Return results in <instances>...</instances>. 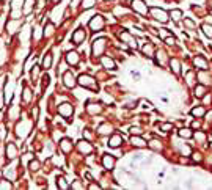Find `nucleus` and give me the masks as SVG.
I'll use <instances>...</instances> for the list:
<instances>
[{
  "mask_svg": "<svg viewBox=\"0 0 212 190\" xmlns=\"http://www.w3.org/2000/svg\"><path fill=\"white\" fill-rule=\"evenodd\" d=\"M77 83L83 88H90L93 91H98V83L94 80V77H91L90 74H80L79 79H77Z\"/></svg>",
  "mask_w": 212,
  "mask_h": 190,
  "instance_id": "nucleus-1",
  "label": "nucleus"
},
{
  "mask_svg": "<svg viewBox=\"0 0 212 190\" xmlns=\"http://www.w3.org/2000/svg\"><path fill=\"white\" fill-rule=\"evenodd\" d=\"M58 115L61 116V118H65V120H71L72 118V115H74V105H72L71 102H63V104H60L58 105Z\"/></svg>",
  "mask_w": 212,
  "mask_h": 190,
  "instance_id": "nucleus-2",
  "label": "nucleus"
},
{
  "mask_svg": "<svg viewBox=\"0 0 212 190\" xmlns=\"http://www.w3.org/2000/svg\"><path fill=\"white\" fill-rule=\"evenodd\" d=\"M105 47H107V40H105V38H98V40H94L93 47H91L93 55L94 57H101V55L104 54Z\"/></svg>",
  "mask_w": 212,
  "mask_h": 190,
  "instance_id": "nucleus-3",
  "label": "nucleus"
},
{
  "mask_svg": "<svg viewBox=\"0 0 212 190\" xmlns=\"http://www.w3.org/2000/svg\"><path fill=\"white\" fill-rule=\"evenodd\" d=\"M88 27L93 30V32H102L104 27H105V21L102 16H93L91 21L88 22Z\"/></svg>",
  "mask_w": 212,
  "mask_h": 190,
  "instance_id": "nucleus-4",
  "label": "nucleus"
},
{
  "mask_svg": "<svg viewBox=\"0 0 212 190\" xmlns=\"http://www.w3.org/2000/svg\"><path fill=\"white\" fill-rule=\"evenodd\" d=\"M85 38H87V32L83 27H79V29H76L74 33H72V36H71V41L74 46H80V44L85 41Z\"/></svg>",
  "mask_w": 212,
  "mask_h": 190,
  "instance_id": "nucleus-5",
  "label": "nucleus"
},
{
  "mask_svg": "<svg viewBox=\"0 0 212 190\" xmlns=\"http://www.w3.org/2000/svg\"><path fill=\"white\" fill-rule=\"evenodd\" d=\"M120 40L123 41V43H126L127 46H129L131 49H137V40H135V36H132L129 32H126V30H123L121 33H120Z\"/></svg>",
  "mask_w": 212,
  "mask_h": 190,
  "instance_id": "nucleus-6",
  "label": "nucleus"
},
{
  "mask_svg": "<svg viewBox=\"0 0 212 190\" xmlns=\"http://www.w3.org/2000/svg\"><path fill=\"white\" fill-rule=\"evenodd\" d=\"M61 80H63V85L66 88H69V90H72V88L77 85V79H76V76L72 74L71 71H66L63 74V77H61Z\"/></svg>",
  "mask_w": 212,
  "mask_h": 190,
  "instance_id": "nucleus-7",
  "label": "nucleus"
},
{
  "mask_svg": "<svg viewBox=\"0 0 212 190\" xmlns=\"http://www.w3.org/2000/svg\"><path fill=\"white\" fill-rule=\"evenodd\" d=\"M65 58H66V63H68L69 66H79V63H80V55L77 54L76 50H69V52H66Z\"/></svg>",
  "mask_w": 212,
  "mask_h": 190,
  "instance_id": "nucleus-8",
  "label": "nucleus"
},
{
  "mask_svg": "<svg viewBox=\"0 0 212 190\" xmlns=\"http://www.w3.org/2000/svg\"><path fill=\"white\" fill-rule=\"evenodd\" d=\"M5 154H7L8 160H14L18 157V146H16L13 142H8L7 146H5Z\"/></svg>",
  "mask_w": 212,
  "mask_h": 190,
  "instance_id": "nucleus-9",
  "label": "nucleus"
},
{
  "mask_svg": "<svg viewBox=\"0 0 212 190\" xmlns=\"http://www.w3.org/2000/svg\"><path fill=\"white\" fill-rule=\"evenodd\" d=\"M58 146L61 149V153H65V154H69L72 149H74V145H72V140L71 138H61V140L58 142Z\"/></svg>",
  "mask_w": 212,
  "mask_h": 190,
  "instance_id": "nucleus-10",
  "label": "nucleus"
},
{
  "mask_svg": "<svg viewBox=\"0 0 212 190\" xmlns=\"http://www.w3.org/2000/svg\"><path fill=\"white\" fill-rule=\"evenodd\" d=\"M115 164H116V159H115V156H112V154H104L102 156V167L105 170H113L115 168Z\"/></svg>",
  "mask_w": 212,
  "mask_h": 190,
  "instance_id": "nucleus-11",
  "label": "nucleus"
},
{
  "mask_svg": "<svg viewBox=\"0 0 212 190\" xmlns=\"http://www.w3.org/2000/svg\"><path fill=\"white\" fill-rule=\"evenodd\" d=\"M131 5H132V10L137 11V13H140V14L148 13V7H146V3H145L143 0H132Z\"/></svg>",
  "mask_w": 212,
  "mask_h": 190,
  "instance_id": "nucleus-12",
  "label": "nucleus"
},
{
  "mask_svg": "<svg viewBox=\"0 0 212 190\" xmlns=\"http://www.w3.org/2000/svg\"><path fill=\"white\" fill-rule=\"evenodd\" d=\"M151 14L154 16V19L159 21V22H167L168 21V14H167V11H164V10L151 8Z\"/></svg>",
  "mask_w": 212,
  "mask_h": 190,
  "instance_id": "nucleus-13",
  "label": "nucleus"
},
{
  "mask_svg": "<svg viewBox=\"0 0 212 190\" xmlns=\"http://www.w3.org/2000/svg\"><path fill=\"white\" fill-rule=\"evenodd\" d=\"M77 149H79V153H82L83 156H88V154H91L93 151H94V148L88 142H85V140H82V142L77 143Z\"/></svg>",
  "mask_w": 212,
  "mask_h": 190,
  "instance_id": "nucleus-14",
  "label": "nucleus"
},
{
  "mask_svg": "<svg viewBox=\"0 0 212 190\" xmlns=\"http://www.w3.org/2000/svg\"><path fill=\"white\" fill-rule=\"evenodd\" d=\"M193 61H195V66H197V68H200L201 71L209 69V63H208V60H206L204 57H201V55H197Z\"/></svg>",
  "mask_w": 212,
  "mask_h": 190,
  "instance_id": "nucleus-15",
  "label": "nucleus"
},
{
  "mask_svg": "<svg viewBox=\"0 0 212 190\" xmlns=\"http://www.w3.org/2000/svg\"><path fill=\"white\" fill-rule=\"evenodd\" d=\"M22 25L21 21H16V19H11L8 24H7V32L10 33V35H14L16 32H18V29Z\"/></svg>",
  "mask_w": 212,
  "mask_h": 190,
  "instance_id": "nucleus-16",
  "label": "nucleus"
},
{
  "mask_svg": "<svg viewBox=\"0 0 212 190\" xmlns=\"http://www.w3.org/2000/svg\"><path fill=\"white\" fill-rule=\"evenodd\" d=\"M101 65L104 66L105 69H110V71H115L116 69V63L110 57H101Z\"/></svg>",
  "mask_w": 212,
  "mask_h": 190,
  "instance_id": "nucleus-17",
  "label": "nucleus"
},
{
  "mask_svg": "<svg viewBox=\"0 0 212 190\" xmlns=\"http://www.w3.org/2000/svg\"><path fill=\"white\" fill-rule=\"evenodd\" d=\"M52 63H54V57H52L51 52H47L46 55H44V58H43V66H41V68L44 71H47V69L52 68Z\"/></svg>",
  "mask_w": 212,
  "mask_h": 190,
  "instance_id": "nucleus-18",
  "label": "nucleus"
},
{
  "mask_svg": "<svg viewBox=\"0 0 212 190\" xmlns=\"http://www.w3.org/2000/svg\"><path fill=\"white\" fill-rule=\"evenodd\" d=\"M121 143H123V137L120 135V134H115V135L110 137L109 146H110V148H118V146H121Z\"/></svg>",
  "mask_w": 212,
  "mask_h": 190,
  "instance_id": "nucleus-19",
  "label": "nucleus"
},
{
  "mask_svg": "<svg viewBox=\"0 0 212 190\" xmlns=\"http://www.w3.org/2000/svg\"><path fill=\"white\" fill-rule=\"evenodd\" d=\"M87 112H88L90 115H96V113H101V112H102V107H101V104L88 102V104H87Z\"/></svg>",
  "mask_w": 212,
  "mask_h": 190,
  "instance_id": "nucleus-20",
  "label": "nucleus"
},
{
  "mask_svg": "<svg viewBox=\"0 0 212 190\" xmlns=\"http://www.w3.org/2000/svg\"><path fill=\"white\" fill-rule=\"evenodd\" d=\"M33 101V93H32V90L29 87H25L24 88V93H22V102L24 104H29V102H32Z\"/></svg>",
  "mask_w": 212,
  "mask_h": 190,
  "instance_id": "nucleus-21",
  "label": "nucleus"
},
{
  "mask_svg": "<svg viewBox=\"0 0 212 190\" xmlns=\"http://www.w3.org/2000/svg\"><path fill=\"white\" fill-rule=\"evenodd\" d=\"M57 187L61 189V190H68V189L71 187V184L66 181L65 176H58V178H57Z\"/></svg>",
  "mask_w": 212,
  "mask_h": 190,
  "instance_id": "nucleus-22",
  "label": "nucleus"
},
{
  "mask_svg": "<svg viewBox=\"0 0 212 190\" xmlns=\"http://www.w3.org/2000/svg\"><path fill=\"white\" fill-rule=\"evenodd\" d=\"M131 143L134 145V146H137V148H143V146H146V142H145L140 135H132Z\"/></svg>",
  "mask_w": 212,
  "mask_h": 190,
  "instance_id": "nucleus-23",
  "label": "nucleus"
},
{
  "mask_svg": "<svg viewBox=\"0 0 212 190\" xmlns=\"http://www.w3.org/2000/svg\"><path fill=\"white\" fill-rule=\"evenodd\" d=\"M54 32H55V25L52 24V22H47L46 27H44V33H43V35H44V38L47 40V38H51V36L54 35Z\"/></svg>",
  "mask_w": 212,
  "mask_h": 190,
  "instance_id": "nucleus-24",
  "label": "nucleus"
},
{
  "mask_svg": "<svg viewBox=\"0 0 212 190\" xmlns=\"http://www.w3.org/2000/svg\"><path fill=\"white\" fill-rule=\"evenodd\" d=\"M204 93H206V87L204 85H197L195 87V91H193V94H195V98H204Z\"/></svg>",
  "mask_w": 212,
  "mask_h": 190,
  "instance_id": "nucleus-25",
  "label": "nucleus"
},
{
  "mask_svg": "<svg viewBox=\"0 0 212 190\" xmlns=\"http://www.w3.org/2000/svg\"><path fill=\"white\" fill-rule=\"evenodd\" d=\"M29 168H30V171L33 173V171H38L41 168V164H40V160L38 159H32L30 162H29Z\"/></svg>",
  "mask_w": 212,
  "mask_h": 190,
  "instance_id": "nucleus-26",
  "label": "nucleus"
},
{
  "mask_svg": "<svg viewBox=\"0 0 212 190\" xmlns=\"http://www.w3.org/2000/svg\"><path fill=\"white\" fill-rule=\"evenodd\" d=\"M170 66H171V69H173V72H175V74H179V68H181L179 60L171 58V60H170Z\"/></svg>",
  "mask_w": 212,
  "mask_h": 190,
  "instance_id": "nucleus-27",
  "label": "nucleus"
},
{
  "mask_svg": "<svg viewBox=\"0 0 212 190\" xmlns=\"http://www.w3.org/2000/svg\"><path fill=\"white\" fill-rule=\"evenodd\" d=\"M98 132L101 134V135H109V134L112 132V126L110 124H101V126H99V129H98Z\"/></svg>",
  "mask_w": 212,
  "mask_h": 190,
  "instance_id": "nucleus-28",
  "label": "nucleus"
},
{
  "mask_svg": "<svg viewBox=\"0 0 212 190\" xmlns=\"http://www.w3.org/2000/svg\"><path fill=\"white\" fill-rule=\"evenodd\" d=\"M94 5H96V0H82L80 2L82 10H90V8L94 7Z\"/></svg>",
  "mask_w": 212,
  "mask_h": 190,
  "instance_id": "nucleus-29",
  "label": "nucleus"
},
{
  "mask_svg": "<svg viewBox=\"0 0 212 190\" xmlns=\"http://www.w3.org/2000/svg\"><path fill=\"white\" fill-rule=\"evenodd\" d=\"M7 189H13V184H11L10 179H7V178H2V179H0V190H7Z\"/></svg>",
  "mask_w": 212,
  "mask_h": 190,
  "instance_id": "nucleus-30",
  "label": "nucleus"
},
{
  "mask_svg": "<svg viewBox=\"0 0 212 190\" xmlns=\"http://www.w3.org/2000/svg\"><path fill=\"white\" fill-rule=\"evenodd\" d=\"M143 54H148L146 57H153V55H154V49L151 46V43H146L143 46Z\"/></svg>",
  "mask_w": 212,
  "mask_h": 190,
  "instance_id": "nucleus-31",
  "label": "nucleus"
},
{
  "mask_svg": "<svg viewBox=\"0 0 212 190\" xmlns=\"http://www.w3.org/2000/svg\"><path fill=\"white\" fill-rule=\"evenodd\" d=\"M201 30H203V33L208 38H212V25L211 24H203L201 25Z\"/></svg>",
  "mask_w": 212,
  "mask_h": 190,
  "instance_id": "nucleus-32",
  "label": "nucleus"
},
{
  "mask_svg": "<svg viewBox=\"0 0 212 190\" xmlns=\"http://www.w3.org/2000/svg\"><path fill=\"white\" fill-rule=\"evenodd\" d=\"M192 135H193L192 131L187 129V127H182V129H179V137H182V138H190Z\"/></svg>",
  "mask_w": 212,
  "mask_h": 190,
  "instance_id": "nucleus-33",
  "label": "nucleus"
},
{
  "mask_svg": "<svg viewBox=\"0 0 212 190\" xmlns=\"http://www.w3.org/2000/svg\"><path fill=\"white\" fill-rule=\"evenodd\" d=\"M148 146L151 148V149H154V151H160L162 149V143L159 140H151V142L148 143Z\"/></svg>",
  "mask_w": 212,
  "mask_h": 190,
  "instance_id": "nucleus-34",
  "label": "nucleus"
},
{
  "mask_svg": "<svg viewBox=\"0 0 212 190\" xmlns=\"http://www.w3.org/2000/svg\"><path fill=\"white\" fill-rule=\"evenodd\" d=\"M171 18L175 22H179V19L182 18V11L181 10H173L171 11Z\"/></svg>",
  "mask_w": 212,
  "mask_h": 190,
  "instance_id": "nucleus-35",
  "label": "nucleus"
},
{
  "mask_svg": "<svg viewBox=\"0 0 212 190\" xmlns=\"http://www.w3.org/2000/svg\"><path fill=\"white\" fill-rule=\"evenodd\" d=\"M192 115H193V116H198V118H200V116L204 115V109L201 107V105H200V107H197V109L192 110Z\"/></svg>",
  "mask_w": 212,
  "mask_h": 190,
  "instance_id": "nucleus-36",
  "label": "nucleus"
},
{
  "mask_svg": "<svg viewBox=\"0 0 212 190\" xmlns=\"http://www.w3.org/2000/svg\"><path fill=\"white\" fill-rule=\"evenodd\" d=\"M160 129L164 132H168V131L173 129V124H171V123H164V124H160Z\"/></svg>",
  "mask_w": 212,
  "mask_h": 190,
  "instance_id": "nucleus-37",
  "label": "nucleus"
},
{
  "mask_svg": "<svg viewBox=\"0 0 212 190\" xmlns=\"http://www.w3.org/2000/svg\"><path fill=\"white\" fill-rule=\"evenodd\" d=\"M131 134H132V135H142V134H143V131L140 129V127H131Z\"/></svg>",
  "mask_w": 212,
  "mask_h": 190,
  "instance_id": "nucleus-38",
  "label": "nucleus"
},
{
  "mask_svg": "<svg viewBox=\"0 0 212 190\" xmlns=\"http://www.w3.org/2000/svg\"><path fill=\"white\" fill-rule=\"evenodd\" d=\"M43 90H46V88L49 87V82H51V79H49V76H43Z\"/></svg>",
  "mask_w": 212,
  "mask_h": 190,
  "instance_id": "nucleus-39",
  "label": "nucleus"
},
{
  "mask_svg": "<svg viewBox=\"0 0 212 190\" xmlns=\"http://www.w3.org/2000/svg\"><path fill=\"white\" fill-rule=\"evenodd\" d=\"M181 153H182V154H186V156H190V154H192V149L189 148L187 145H184V146L181 148Z\"/></svg>",
  "mask_w": 212,
  "mask_h": 190,
  "instance_id": "nucleus-40",
  "label": "nucleus"
},
{
  "mask_svg": "<svg viewBox=\"0 0 212 190\" xmlns=\"http://www.w3.org/2000/svg\"><path fill=\"white\" fill-rule=\"evenodd\" d=\"M71 189H83V184L79 181H74V182H71Z\"/></svg>",
  "mask_w": 212,
  "mask_h": 190,
  "instance_id": "nucleus-41",
  "label": "nucleus"
},
{
  "mask_svg": "<svg viewBox=\"0 0 212 190\" xmlns=\"http://www.w3.org/2000/svg\"><path fill=\"white\" fill-rule=\"evenodd\" d=\"M187 83H189V85H192V83H193V72H189V74H187Z\"/></svg>",
  "mask_w": 212,
  "mask_h": 190,
  "instance_id": "nucleus-42",
  "label": "nucleus"
},
{
  "mask_svg": "<svg viewBox=\"0 0 212 190\" xmlns=\"http://www.w3.org/2000/svg\"><path fill=\"white\" fill-rule=\"evenodd\" d=\"M165 43L168 44V46H173V44L176 43V40H175V38H173V36H171V38H167V40H165Z\"/></svg>",
  "mask_w": 212,
  "mask_h": 190,
  "instance_id": "nucleus-43",
  "label": "nucleus"
},
{
  "mask_svg": "<svg viewBox=\"0 0 212 190\" xmlns=\"http://www.w3.org/2000/svg\"><path fill=\"white\" fill-rule=\"evenodd\" d=\"M184 24H186L187 27H192V29H193V27H195V24H193V21H190V19H184Z\"/></svg>",
  "mask_w": 212,
  "mask_h": 190,
  "instance_id": "nucleus-44",
  "label": "nucleus"
},
{
  "mask_svg": "<svg viewBox=\"0 0 212 190\" xmlns=\"http://www.w3.org/2000/svg\"><path fill=\"white\" fill-rule=\"evenodd\" d=\"M5 135H7V129H5V126L2 124V126H0V137H5Z\"/></svg>",
  "mask_w": 212,
  "mask_h": 190,
  "instance_id": "nucleus-45",
  "label": "nucleus"
},
{
  "mask_svg": "<svg viewBox=\"0 0 212 190\" xmlns=\"http://www.w3.org/2000/svg\"><path fill=\"white\" fill-rule=\"evenodd\" d=\"M200 126H201V123H200V121H193L192 123V129H200Z\"/></svg>",
  "mask_w": 212,
  "mask_h": 190,
  "instance_id": "nucleus-46",
  "label": "nucleus"
},
{
  "mask_svg": "<svg viewBox=\"0 0 212 190\" xmlns=\"http://www.w3.org/2000/svg\"><path fill=\"white\" fill-rule=\"evenodd\" d=\"M83 135H85L87 138H91V137H93L91 132H90V129H85V131H83Z\"/></svg>",
  "mask_w": 212,
  "mask_h": 190,
  "instance_id": "nucleus-47",
  "label": "nucleus"
},
{
  "mask_svg": "<svg viewBox=\"0 0 212 190\" xmlns=\"http://www.w3.org/2000/svg\"><path fill=\"white\" fill-rule=\"evenodd\" d=\"M88 189H101V186H99V184H94V182L91 181V184L88 186Z\"/></svg>",
  "mask_w": 212,
  "mask_h": 190,
  "instance_id": "nucleus-48",
  "label": "nucleus"
},
{
  "mask_svg": "<svg viewBox=\"0 0 212 190\" xmlns=\"http://www.w3.org/2000/svg\"><path fill=\"white\" fill-rule=\"evenodd\" d=\"M195 162H201V156H200V154H193V157H192Z\"/></svg>",
  "mask_w": 212,
  "mask_h": 190,
  "instance_id": "nucleus-49",
  "label": "nucleus"
},
{
  "mask_svg": "<svg viewBox=\"0 0 212 190\" xmlns=\"http://www.w3.org/2000/svg\"><path fill=\"white\" fill-rule=\"evenodd\" d=\"M52 2H54V3H58V2H61V0H52Z\"/></svg>",
  "mask_w": 212,
  "mask_h": 190,
  "instance_id": "nucleus-50",
  "label": "nucleus"
},
{
  "mask_svg": "<svg viewBox=\"0 0 212 190\" xmlns=\"http://www.w3.org/2000/svg\"><path fill=\"white\" fill-rule=\"evenodd\" d=\"M105 2H112V0H105Z\"/></svg>",
  "mask_w": 212,
  "mask_h": 190,
  "instance_id": "nucleus-51",
  "label": "nucleus"
},
{
  "mask_svg": "<svg viewBox=\"0 0 212 190\" xmlns=\"http://www.w3.org/2000/svg\"><path fill=\"white\" fill-rule=\"evenodd\" d=\"M211 148H212V145H211Z\"/></svg>",
  "mask_w": 212,
  "mask_h": 190,
  "instance_id": "nucleus-52",
  "label": "nucleus"
}]
</instances>
